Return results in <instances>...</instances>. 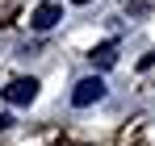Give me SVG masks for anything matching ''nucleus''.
Here are the masks:
<instances>
[{"instance_id":"1","label":"nucleus","mask_w":155,"mask_h":146,"mask_svg":"<svg viewBox=\"0 0 155 146\" xmlns=\"http://www.w3.org/2000/svg\"><path fill=\"white\" fill-rule=\"evenodd\" d=\"M101 96H105V79H101V75H88V79H80V84H76L71 104H76V109H88L92 100H101Z\"/></svg>"},{"instance_id":"2","label":"nucleus","mask_w":155,"mask_h":146,"mask_svg":"<svg viewBox=\"0 0 155 146\" xmlns=\"http://www.w3.org/2000/svg\"><path fill=\"white\" fill-rule=\"evenodd\" d=\"M34 96H38V79H34V75H21V79H13V84L4 88V100H8V104H29Z\"/></svg>"},{"instance_id":"3","label":"nucleus","mask_w":155,"mask_h":146,"mask_svg":"<svg viewBox=\"0 0 155 146\" xmlns=\"http://www.w3.org/2000/svg\"><path fill=\"white\" fill-rule=\"evenodd\" d=\"M59 17H63V8H59V4H38V8H34V17H29V25H34L38 33H46V29L59 25Z\"/></svg>"},{"instance_id":"4","label":"nucleus","mask_w":155,"mask_h":146,"mask_svg":"<svg viewBox=\"0 0 155 146\" xmlns=\"http://www.w3.org/2000/svg\"><path fill=\"white\" fill-rule=\"evenodd\" d=\"M88 59H92L97 67H113V63H117V42H101V46L92 50Z\"/></svg>"},{"instance_id":"5","label":"nucleus","mask_w":155,"mask_h":146,"mask_svg":"<svg viewBox=\"0 0 155 146\" xmlns=\"http://www.w3.org/2000/svg\"><path fill=\"white\" fill-rule=\"evenodd\" d=\"M4 125H8V117H0V129H4Z\"/></svg>"},{"instance_id":"6","label":"nucleus","mask_w":155,"mask_h":146,"mask_svg":"<svg viewBox=\"0 0 155 146\" xmlns=\"http://www.w3.org/2000/svg\"><path fill=\"white\" fill-rule=\"evenodd\" d=\"M71 4H88V0H71Z\"/></svg>"}]
</instances>
